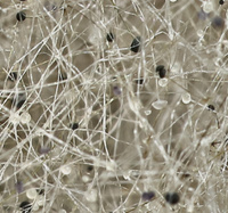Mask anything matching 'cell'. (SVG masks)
Here are the masks:
<instances>
[{"label": "cell", "instance_id": "6da1fadb", "mask_svg": "<svg viewBox=\"0 0 228 213\" xmlns=\"http://www.w3.org/2000/svg\"><path fill=\"white\" fill-rule=\"evenodd\" d=\"M131 49L135 51V53H137L139 50V42L137 40H133V42H132V45H131Z\"/></svg>", "mask_w": 228, "mask_h": 213}, {"label": "cell", "instance_id": "7a4b0ae2", "mask_svg": "<svg viewBox=\"0 0 228 213\" xmlns=\"http://www.w3.org/2000/svg\"><path fill=\"white\" fill-rule=\"evenodd\" d=\"M156 72H158V74H159L160 77H164L165 75V70H164V67L163 66H158Z\"/></svg>", "mask_w": 228, "mask_h": 213}, {"label": "cell", "instance_id": "3957f363", "mask_svg": "<svg viewBox=\"0 0 228 213\" xmlns=\"http://www.w3.org/2000/svg\"><path fill=\"white\" fill-rule=\"evenodd\" d=\"M178 201H179V196H178V194H173L171 197H170V202H171V204H176V203H178Z\"/></svg>", "mask_w": 228, "mask_h": 213}, {"label": "cell", "instance_id": "277c9868", "mask_svg": "<svg viewBox=\"0 0 228 213\" xmlns=\"http://www.w3.org/2000/svg\"><path fill=\"white\" fill-rule=\"evenodd\" d=\"M17 20H18V21H23V20H25V15H24L23 13L17 14Z\"/></svg>", "mask_w": 228, "mask_h": 213}, {"label": "cell", "instance_id": "5b68a950", "mask_svg": "<svg viewBox=\"0 0 228 213\" xmlns=\"http://www.w3.org/2000/svg\"><path fill=\"white\" fill-rule=\"evenodd\" d=\"M153 197H154V195H153V194H149V193L144 195V198H145V200H152Z\"/></svg>", "mask_w": 228, "mask_h": 213}, {"label": "cell", "instance_id": "8992f818", "mask_svg": "<svg viewBox=\"0 0 228 213\" xmlns=\"http://www.w3.org/2000/svg\"><path fill=\"white\" fill-rule=\"evenodd\" d=\"M36 195H34V192H30L29 193V197H34Z\"/></svg>", "mask_w": 228, "mask_h": 213}, {"label": "cell", "instance_id": "52a82bcc", "mask_svg": "<svg viewBox=\"0 0 228 213\" xmlns=\"http://www.w3.org/2000/svg\"><path fill=\"white\" fill-rule=\"evenodd\" d=\"M21 1H25V0H21Z\"/></svg>", "mask_w": 228, "mask_h": 213}]
</instances>
